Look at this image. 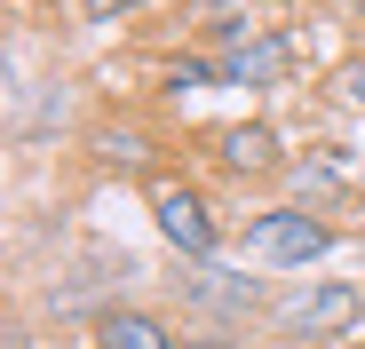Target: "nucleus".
<instances>
[{"label": "nucleus", "instance_id": "nucleus-1", "mask_svg": "<svg viewBox=\"0 0 365 349\" xmlns=\"http://www.w3.org/2000/svg\"><path fill=\"white\" fill-rule=\"evenodd\" d=\"M247 254H262V262H318L326 254V222H310V214H262L255 230H247Z\"/></svg>", "mask_w": 365, "mask_h": 349}, {"label": "nucleus", "instance_id": "nucleus-2", "mask_svg": "<svg viewBox=\"0 0 365 349\" xmlns=\"http://www.w3.org/2000/svg\"><path fill=\"white\" fill-rule=\"evenodd\" d=\"M151 207H159V239H167V246H182L191 262H207V254H215V214H207V199H199V191L167 183Z\"/></svg>", "mask_w": 365, "mask_h": 349}, {"label": "nucleus", "instance_id": "nucleus-3", "mask_svg": "<svg viewBox=\"0 0 365 349\" xmlns=\"http://www.w3.org/2000/svg\"><path fill=\"white\" fill-rule=\"evenodd\" d=\"M286 64H294V40H278V32H270V40H247V48H230L215 80H222V88H270Z\"/></svg>", "mask_w": 365, "mask_h": 349}, {"label": "nucleus", "instance_id": "nucleus-4", "mask_svg": "<svg viewBox=\"0 0 365 349\" xmlns=\"http://www.w3.org/2000/svg\"><path fill=\"white\" fill-rule=\"evenodd\" d=\"M349 318H357V286H318V294H302V302L286 310V325L310 333V341L334 333V325H349Z\"/></svg>", "mask_w": 365, "mask_h": 349}, {"label": "nucleus", "instance_id": "nucleus-5", "mask_svg": "<svg viewBox=\"0 0 365 349\" xmlns=\"http://www.w3.org/2000/svg\"><path fill=\"white\" fill-rule=\"evenodd\" d=\"M96 341H103V349H175V341L159 333V318H143V310H111V318L96 325Z\"/></svg>", "mask_w": 365, "mask_h": 349}, {"label": "nucleus", "instance_id": "nucleus-6", "mask_svg": "<svg viewBox=\"0 0 365 349\" xmlns=\"http://www.w3.org/2000/svg\"><path fill=\"white\" fill-rule=\"evenodd\" d=\"M278 159V135L270 127H230L222 135V167H238V174H255V167H270Z\"/></svg>", "mask_w": 365, "mask_h": 349}, {"label": "nucleus", "instance_id": "nucleus-7", "mask_svg": "<svg viewBox=\"0 0 365 349\" xmlns=\"http://www.w3.org/2000/svg\"><path fill=\"white\" fill-rule=\"evenodd\" d=\"M341 88H349V103H365V64H349V72H341Z\"/></svg>", "mask_w": 365, "mask_h": 349}, {"label": "nucleus", "instance_id": "nucleus-8", "mask_svg": "<svg viewBox=\"0 0 365 349\" xmlns=\"http://www.w3.org/2000/svg\"><path fill=\"white\" fill-rule=\"evenodd\" d=\"M175 349H238V341H207V333H199V341H175Z\"/></svg>", "mask_w": 365, "mask_h": 349}]
</instances>
